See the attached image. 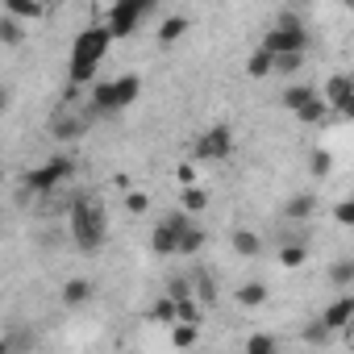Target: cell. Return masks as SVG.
<instances>
[{
  "instance_id": "obj_1",
  "label": "cell",
  "mask_w": 354,
  "mask_h": 354,
  "mask_svg": "<svg viewBox=\"0 0 354 354\" xmlns=\"http://www.w3.org/2000/svg\"><path fill=\"white\" fill-rule=\"evenodd\" d=\"M109 46H113L109 26H88V30L75 38V46H71V63H67V84H71V92H80L84 84L96 80V67H100V59L109 55Z\"/></svg>"
},
{
  "instance_id": "obj_2",
  "label": "cell",
  "mask_w": 354,
  "mask_h": 354,
  "mask_svg": "<svg viewBox=\"0 0 354 354\" xmlns=\"http://www.w3.org/2000/svg\"><path fill=\"white\" fill-rule=\"evenodd\" d=\"M104 238H109L104 209H100L96 201H75V205H71V242H75L84 254H92V250L104 246Z\"/></svg>"
},
{
  "instance_id": "obj_3",
  "label": "cell",
  "mask_w": 354,
  "mask_h": 354,
  "mask_svg": "<svg viewBox=\"0 0 354 354\" xmlns=\"http://www.w3.org/2000/svg\"><path fill=\"white\" fill-rule=\"evenodd\" d=\"M142 92V80L138 75H117V80H104V84H92V117H109V113H121L125 104H133Z\"/></svg>"
},
{
  "instance_id": "obj_4",
  "label": "cell",
  "mask_w": 354,
  "mask_h": 354,
  "mask_svg": "<svg viewBox=\"0 0 354 354\" xmlns=\"http://www.w3.org/2000/svg\"><path fill=\"white\" fill-rule=\"evenodd\" d=\"M71 171H75V162H71L67 154H55V158H46L42 167L26 171L21 184H26V192H34V196H50L55 188H63V180H71Z\"/></svg>"
},
{
  "instance_id": "obj_5",
  "label": "cell",
  "mask_w": 354,
  "mask_h": 354,
  "mask_svg": "<svg viewBox=\"0 0 354 354\" xmlns=\"http://www.w3.org/2000/svg\"><path fill=\"white\" fill-rule=\"evenodd\" d=\"M263 46H267L271 55H292V50H296V55H304V50H308V30H304V21H300L296 13H283V17H279V26L267 34V42H263Z\"/></svg>"
},
{
  "instance_id": "obj_6",
  "label": "cell",
  "mask_w": 354,
  "mask_h": 354,
  "mask_svg": "<svg viewBox=\"0 0 354 354\" xmlns=\"http://www.w3.org/2000/svg\"><path fill=\"white\" fill-rule=\"evenodd\" d=\"M230 150H234V129L230 125H209L192 142V158H201V162H221V158H230Z\"/></svg>"
},
{
  "instance_id": "obj_7",
  "label": "cell",
  "mask_w": 354,
  "mask_h": 354,
  "mask_svg": "<svg viewBox=\"0 0 354 354\" xmlns=\"http://www.w3.org/2000/svg\"><path fill=\"white\" fill-rule=\"evenodd\" d=\"M325 104H333V113L337 117H350L354 113V84H350V75H329V84H325V96H321Z\"/></svg>"
},
{
  "instance_id": "obj_8",
  "label": "cell",
  "mask_w": 354,
  "mask_h": 354,
  "mask_svg": "<svg viewBox=\"0 0 354 354\" xmlns=\"http://www.w3.org/2000/svg\"><path fill=\"white\" fill-rule=\"evenodd\" d=\"M88 125H92V113H80V117H50L46 133H50L55 142H75L80 133H88Z\"/></svg>"
},
{
  "instance_id": "obj_9",
  "label": "cell",
  "mask_w": 354,
  "mask_h": 354,
  "mask_svg": "<svg viewBox=\"0 0 354 354\" xmlns=\"http://www.w3.org/2000/svg\"><path fill=\"white\" fill-rule=\"evenodd\" d=\"M321 321H325L333 333H337V329H350V321H354V296H346V292H342V296L321 313Z\"/></svg>"
},
{
  "instance_id": "obj_10",
  "label": "cell",
  "mask_w": 354,
  "mask_h": 354,
  "mask_svg": "<svg viewBox=\"0 0 354 354\" xmlns=\"http://www.w3.org/2000/svg\"><path fill=\"white\" fill-rule=\"evenodd\" d=\"M138 21H142V13H133V9H125V5H113V13H109V34L113 38H129L133 30H138Z\"/></svg>"
},
{
  "instance_id": "obj_11",
  "label": "cell",
  "mask_w": 354,
  "mask_h": 354,
  "mask_svg": "<svg viewBox=\"0 0 354 354\" xmlns=\"http://www.w3.org/2000/svg\"><path fill=\"white\" fill-rule=\"evenodd\" d=\"M92 292H96L92 279H67V283H63V304H67V308H80V304L92 300Z\"/></svg>"
},
{
  "instance_id": "obj_12",
  "label": "cell",
  "mask_w": 354,
  "mask_h": 354,
  "mask_svg": "<svg viewBox=\"0 0 354 354\" xmlns=\"http://www.w3.org/2000/svg\"><path fill=\"white\" fill-rule=\"evenodd\" d=\"M313 213H317V196H313V192H300V196H292V201L283 205V217H288V221H308Z\"/></svg>"
},
{
  "instance_id": "obj_13",
  "label": "cell",
  "mask_w": 354,
  "mask_h": 354,
  "mask_svg": "<svg viewBox=\"0 0 354 354\" xmlns=\"http://www.w3.org/2000/svg\"><path fill=\"white\" fill-rule=\"evenodd\" d=\"M205 250V230H196L192 221L180 230V238H175V254H201Z\"/></svg>"
},
{
  "instance_id": "obj_14",
  "label": "cell",
  "mask_w": 354,
  "mask_h": 354,
  "mask_svg": "<svg viewBox=\"0 0 354 354\" xmlns=\"http://www.w3.org/2000/svg\"><path fill=\"white\" fill-rule=\"evenodd\" d=\"M188 26H192V21H188L184 13H171V17H167V21L158 26V42H162V46H171V42H180V38L188 34Z\"/></svg>"
},
{
  "instance_id": "obj_15",
  "label": "cell",
  "mask_w": 354,
  "mask_h": 354,
  "mask_svg": "<svg viewBox=\"0 0 354 354\" xmlns=\"http://www.w3.org/2000/svg\"><path fill=\"white\" fill-rule=\"evenodd\" d=\"M296 117H300L304 125H325V117H329V104H325L321 96H308V100L296 109Z\"/></svg>"
},
{
  "instance_id": "obj_16",
  "label": "cell",
  "mask_w": 354,
  "mask_h": 354,
  "mask_svg": "<svg viewBox=\"0 0 354 354\" xmlns=\"http://www.w3.org/2000/svg\"><path fill=\"white\" fill-rule=\"evenodd\" d=\"M263 250V238L254 234V230H234V254H242V259H254Z\"/></svg>"
},
{
  "instance_id": "obj_17",
  "label": "cell",
  "mask_w": 354,
  "mask_h": 354,
  "mask_svg": "<svg viewBox=\"0 0 354 354\" xmlns=\"http://www.w3.org/2000/svg\"><path fill=\"white\" fill-rule=\"evenodd\" d=\"M205 205H209V192H205V188L188 184V188L180 192V209H184V213H205Z\"/></svg>"
},
{
  "instance_id": "obj_18",
  "label": "cell",
  "mask_w": 354,
  "mask_h": 354,
  "mask_svg": "<svg viewBox=\"0 0 354 354\" xmlns=\"http://www.w3.org/2000/svg\"><path fill=\"white\" fill-rule=\"evenodd\" d=\"M0 42H5V46H21L26 42V26H21V17H5V21H0Z\"/></svg>"
},
{
  "instance_id": "obj_19",
  "label": "cell",
  "mask_w": 354,
  "mask_h": 354,
  "mask_svg": "<svg viewBox=\"0 0 354 354\" xmlns=\"http://www.w3.org/2000/svg\"><path fill=\"white\" fill-rule=\"evenodd\" d=\"M308 96H317L308 84H292V88H283V96H279V100H283V109H288V113H296V109H300Z\"/></svg>"
},
{
  "instance_id": "obj_20",
  "label": "cell",
  "mask_w": 354,
  "mask_h": 354,
  "mask_svg": "<svg viewBox=\"0 0 354 354\" xmlns=\"http://www.w3.org/2000/svg\"><path fill=\"white\" fill-rule=\"evenodd\" d=\"M246 71L254 75V80H263V75H271V50L267 46H259L250 59H246Z\"/></svg>"
},
{
  "instance_id": "obj_21",
  "label": "cell",
  "mask_w": 354,
  "mask_h": 354,
  "mask_svg": "<svg viewBox=\"0 0 354 354\" xmlns=\"http://www.w3.org/2000/svg\"><path fill=\"white\" fill-rule=\"evenodd\" d=\"M304 67V55H271V71H279V75H296Z\"/></svg>"
},
{
  "instance_id": "obj_22",
  "label": "cell",
  "mask_w": 354,
  "mask_h": 354,
  "mask_svg": "<svg viewBox=\"0 0 354 354\" xmlns=\"http://www.w3.org/2000/svg\"><path fill=\"white\" fill-rule=\"evenodd\" d=\"M329 279H333V288H350L354 283V259H337L329 267Z\"/></svg>"
},
{
  "instance_id": "obj_23",
  "label": "cell",
  "mask_w": 354,
  "mask_h": 354,
  "mask_svg": "<svg viewBox=\"0 0 354 354\" xmlns=\"http://www.w3.org/2000/svg\"><path fill=\"white\" fill-rule=\"evenodd\" d=\"M263 300H267V283H242V288H238V304L259 308Z\"/></svg>"
},
{
  "instance_id": "obj_24",
  "label": "cell",
  "mask_w": 354,
  "mask_h": 354,
  "mask_svg": "<svg viewBox=\"0 0 354 354\" xmlns=\"http://www.w3.org/2000/svg\"><path fill=\"white\" fill-rule=\"evenodd\" d=\"M175 321H188V325H201V304L192 296H180L175 300Z\"/></svg>"
},
{
  "instance_id": "obj_25",
  "label": "cell",
  "mask_w": 354,
  "mask_h": 354,
  "mask_svg": "<svg viewBox=\"0 0 354 354\" xmlns=\"http://www.w3.org/2000/svg\"><path fill=\"white\" fill-rule=\"evenodd\" d=\"M329 333H333V329H329V325H325L321 317L304 325V342H308V346H325V342H329Z\"/></svg>"
},
{
  "instance_id": "obj_26",
  "label": "cell",
  "mask_w": 354,
  "mask_h": 354,
  "mask_svg": "<svg viewBox=\"0 0 354 354\" xmlns=\"http://www.w3.org/2000/svg\"><path fill=\"white\" fill-rule=\"evenodd\" d=\"M308 171L317 175V180H325V175L333 171V154H329V150H313V158H308Z\"/></svg>"
},
{
  "instance_id": "obj_27",
  "label": "cell",
  "mask_w": 354,
  "mask_h": 354,
  "mask_svg": "<svg viewBox=\"0 0 354 354\" xmlns=\"http://www.w3.org/2000/svg\"><path fill=\"white\" fill-rule=\"evenodd\" d=\"M171 342H175V346H196V325H188V321H175V329H171Z\"/></svg>"
},
{
  "instance_id": "obj_28",
  "label": "cell",
  "mask_w": 354,
  "mask_h": 354,
  "mask_svg": "<svg viewBox=\"0 0 354 354\" xmlns=\"http://www.w3.org/2000/svg\"><path fill=\"white\" fill-rule=\"evenodd\" d=\"M5 5H9V13H13V17H38V13H42L38 0H5Z\"/></svg>"
},
{
  "instance_id": "obj_29",
  "label": "cell",
  "mask_w": 354,
  "mask_h": 354,
  "mask_svg": "<svg viewBox=\"0 0 354 354\" xmlns=\"http://www.w3.org/2000/svg\"><path fill=\"white\" fill-rule=\"evenodd\" d=\"M304 259H308V250H304L300 242H292V246H283V250H279V263H283V267H300Z\"/></svg>"
},
{
  "instance_id": "obj_30",
  "label": "cell",
  "mask_w": 354,
  "mask_h": 354,
  "mask_svg": "<svg viewBox=\"0 0 354 354\" xmlns=\"http://www.w3.org/2000/svg\"><path fill=\"white\" fill-rule=\"evenodd\" d=\"M275 346H279V342H275L271 333H250V342H246V350H250V354H271Z\"/></svg>"
},
{
  "instance_id": "obj_31",
  "label": "cell",
  "mask_w": 354,
  "mask_h": 354,
  "mask_svg": "<svg viewBox=\"0 0 354 354\" xmlns=\"http://www.w3.org/2000/svg\"><path fill=\"white\" fill-rule=\"evenodd\" d=\"M150 321H175V300H171V296L154 300V308H150Z\"/></svg>"
},
{
  "instance_id": "obj_32",
  "label": "cell",
  "mask_w": 354,
  "mask_h": 354,
  "mask_svg": "<svg viewBox=\"0 0 354 354\" xmlns=\"http://www.w3.org/2000/svg\"><path fill=\"white\" fill-rule=\"evenodd\" d=\"M125 209H129L133 217H142V213L150 209V196H146V192H129V196H125Z\"/></svg>"
},
{
  "instance_id": "obj_33",
  "label": "cell",
  "mask_w": 354,
  "mask_h": 354,
  "mask_svg": "<svg viewBox=\"0 0 354 354\" xmlns=\"http://www.w3.org/2000/svg\"><path fill=\"white\" fill-rule=\"evenodd\" d=\"M333 221H337V225H354V205H350V201L333 205Z\"/></svg>"
},
{
  "instance_id": "obj_34",
  "label": "cell",
  "mask_w": 354,
  "mask_h": 354,
  "mask_svg": "<svg viewBox=\"0 0 354 354\" xmlns=\"http://www.w3.org/2000/svg\"><path fill=\"white\" fill-rule=\"evenodd\" d=\"M167 296H171V300L192 296V283H188V279H171V283H167Z\"/></svg>"
},
{
  "instance_id": "obj_35",
  "label": "cell",
  "mask_w": 354,
  "mask_h": 354,
  "mask_svg": "<svg viewBox=\"0 0 354 354\" xmlns=\"http://www.w3.org/2000/svg\"><path fill=\"white\" fill-rule=\"evenodd\" d=\"M117 5H125V9H133V13H142V17H146V13L158 5V0H117Z\"/></svg>"
},
{
  "instance_id": "obj_36",
  "label": "cell",
  "mask_w": 354,
  "mask_h": 354,
  "mask_svg": "<svg viewBox=\"0 0 354 354\" xmlns=\"http://www.w3.org/2000/svg\"><path fill=\"white\" fill-rule=\"evenodd\" d=\"M196 283H201V300H213V283H209V275H201Z\"/></svg>"
},
{
  "instance_id": "obj_37",
  "label": "cell",
  "mask_w": 354,
  "mask_h": 354,
  "mask_svg": "<svg viewBox=\"0 0 354 354\" xmlns=\"http://www.w3.org/2000/svg\"><path fill=\"white\" fill-rule=\"evenodd\" d=\"M9 100H13V96H9V88H0V113H9Z\"/></svg>"
}]
</instances>
